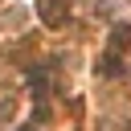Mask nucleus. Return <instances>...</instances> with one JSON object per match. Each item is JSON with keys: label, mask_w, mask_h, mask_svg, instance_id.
I'll use <instances>...</instances> for the list:
<instances>
[{"label": "nucleus", "mask_w": 131, "mask_h": 131, "mask_svg": "<svg viewBox=\"0 0 131 131\" xmlns=\"http://www.w3.org/2000/svg\"><path fill=\"white\" fill-rule=\"evenodd\" d=\"M41 12H45V20H61V8H57V4H45Z\"/></svg>", "instance_id": "1"}]
</instances>
